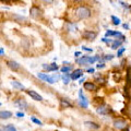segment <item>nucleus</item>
<instances>
[{
	"mask_svg": "<svg viewBox=\"0 0 131 131\" xmlns=\"http://www.w3.org/2000/svg\"><path fill=\"white\" fill-rule=\"evenodd\" d=\"M74 14L78 20H86L92 15V11L86 6H79L74 10Z\"/></svg>",
	"mask_w": 131,
	"mask_h": 131,
	"instance_id": "obj_1",
	"label": "nucleus"
},
{
	"mask_svg": "<svg viewBox=\"0 0 131 131\" xmlns=\"http://www.w3.org/2000/svg\"><path fill=\"white\" fill-rule=\"evenodd\" d=\"M96 60H100V56H94V57L82 56L80 59L75 60V62L79 63L80 66H89V64H93Z\"/></svg>",
	"mask_w": 131,
	"mask_h": 131,
	"instance_id": "obj_2",
	"label": "nucleus"
},
{
	"mask_svg": "<svg viewBox=\"0 0 131 131\" xmlns=\"http://www.w3.org/2000/svg\"><path fill=\"white\" fill-rule=\"evenodd\" d=\"M30 13H31V16H32V18H33V19H35V20L40 19V18H42V15H43L42 10H40L37 6H33V7L31 8Z\"/></svg>",
	"mask_w": 131,
	"mask_h": 131,
	"instance_id": "obj_3",
	"label": "nucleus"
},
{
	"mask_svg": "<svg viewBox=\"0 0 131 131\" xmlns=\"http://www.w3.org/2000/svg\"><path fill=\"white\" fill-rule=\"evenodd\" d=\"M114 127L116 129L119 130H124L127 127V121L125 119H121V118H117V119L114 120Z\"/></svg>",
	"mask_w": 131,
	"mask_h": 131,
	"instance_id": "obj_4",
	"label": "nucleus"
},
{
	"mask_svg": "<svg viewBox=\"0 0 131 131\" xmlns=\"http://www.w3.org/2000/svg\"><path fill=\"white\" fill-rule=\"evenodd\" d=\"M97 36V33L96 32H93V31H84L82 33V37L85 38L86 40H90V42H92L96 38Z\"/></svg>",
	"mask_w": 131,
	"mask_h": 131,
	"instance_id": "obj_5",
	"label": "nucleus"
},
{
	"mask_svg": "<svg viewBox=\"0 0 131 131\" xmlns=\"http://www.w3.org/2000/svg\"><path fill=\"white\" fill-rule=\"evenodd\" d=\"M97 113L101 115H109L113 113V110L108 105H101L100 107L97 108Z\"/></svg>",
	"mask_w": 131,
	"mask_h": 131,
	"instance_id": "obj_6",
	"label": "nucleus"
},
{
	"mask_svg": "<svg viewBox=\"0 0 131 131\" xmlns=\"http://www.w3.org/2000/svg\"><path fill=\"white\" fill-rule=\"evenodd\" d=\"M37 77L39 78L40 80H43L45 82H48L49 84H54L55 82H56L54 79H52V77H49L48 74H45V73H38Z\"/></svg>",
	"mask_w": 131,
	"mask_h": 131,
	"instance_id": "obj_7",
	"label": "nucleus"
},
{
	"mask_svg": "<svg viewBox=\"0 0 131 131\" xmlns=\"http://www.w3.org/2000/svg\"><path fill=\"white\" fill-rule=\"evenodd\" d=\"M15 105L18 106L20 109H27L28 108V105L26 103L25 100H23V98H19V100L15 101Z\"/></svg>",
	"mask_w": 131,
	"mask_h": 131,
	"instance_id": "obj_8",
	"label": "nucleus"
},
{
	"mask_svg": "<svg viewBox=\"0 0 131 131\" xmlns=\"http://www.w3.org/2000/svg\"><path fill=\"white\" fill-rule=\"evenodd\" d=\"M82 75H83V70L82 69H75L70 74V78H71V80H77Z\"/></svg>",
	"mask_w": 131,
	"mask_h": 131,
	"instance_id": "obj_9",
	"label": "nucleus"
},
{
	"mask_svg": "<svg viewBox=\"0 0 131 131\" xmlns=\"http://www.w3.org/2000/svg\"><path fill=\"white\" fill-rule=\"evenodd\" d=\"M26 93H27V95H30V96L33 98V100L38 101V102H42V101H43V97L40 96L38 93H36L35 91H31V90H30V91H27Z\"/></svg>",
	"mask_w": 131,
	"mask_h": 131,
	"instance_id": "obj_10",
	"label": "nucleus"
},
{
	"mask_svg": "<svg viewBox=\"0 0 131 131\" xmlns=\"http://www.w3.org/2000/svg\"><path fill=\"white\" fill-rule=\"evenodd\" d=\"M7 66L11 69V70H13V71H18L20 69V64L18 62H15V61H13V60L7 61Z\"/></svg>",
	"mask_w": 131,
	"mask_h": 131,
	"instance_id": "obj_11",
	"label": "nucleus"
},
{
	"mask_svg": "<svg viewBox=\"0 0 131 131\" xmlns=\"http://www.w3.org/2000/svg\"><path fill=\"white\" fill-rule=\"evenodd\" d=\"M43 69L45 71H57L58 70V66L56 63H51V64H43Z\"/></svg>",
	"mask_w": 131,
	"mask_h": 131,
	"instance_id": "obj_12",
	"label": "nucleus"
},
{
	"mask_svg": "<svg viewBox=\"0 0 131 131\" xmlns=\"http://www.w3.org/2000/svg\"><path fill=\"white\" fill-rule=\"evenodd\" d=\"M66 30H67L68 32H70V33H75L78 31V28H77V25L74 23L68 22V23H66Z\"/></svg>",
	"mask_w": 131,
	"mask_h": 131,
	"instance_id": "obj_13",
	"label": "nucleus"
},
{
	"mask_svg": "<svg viewBox=\"0 0 131 131\" xmlns=\"http://www.w3.org/2000/svg\"><path fill=\"white\" fill-rule=\"evenodd\" d=\"M84 89L89 92H93V91H96V85L92 83V82H85L84 83Z\"/></svg>",
	"mask_w": 131,
	"mask_h": 131,
	"instance_id": "obj_14",
	"label": "nucleus"
},
{
	"mask_svg": "<svg viewBox=\"0 0 131 131\" xmlns=\"http://www.w3.org/2000/svg\"><path fill=\"white\" fill-rule=\"evenodd\" d=\"M12 117V113L8 112V110H2L0 112V119H9Z\"/></svg>",
	"mask_w": 131,
	"mask_h": 131,
	"instance_id": "obj_15",
	"label": "nucleus"
},
{
	"mask_svg": "<svg viewBox=\"0 0 131 131\" xmlns=\"http://www.w3.org/2000/svg\"><path fill=\"white\" fill-rule=\"evenodd\" d=\"M60 106H61V108H71L72 107V104L69 103L68 100L61 98V100H60Z\"/></svg>",
	"mask_w": 131,
	"mask_h": 131,
	"instance_id": "obj_16",
	"label": "nucleus"
},
{
	"mask_svg": "<svg viewBox=\"0 0 131 131\" xmlns=\"http://www.w3.org/2000/svg\"><path fill=\"white\" fill-rule=\"evenodd\" d=\"M85 126L88 127L89 129H92V130H98L100 129V125H97V124H95V122H91V121H86L84 124Z\"/></svg>",
	"mask_w": 131,
	"mask_h": 131,
	"instance_id": "obj_17",
	"label": "nucleus"
},
{
	"mask_svg": "<svg viewBox=\"0 0 131 131\" xmlns=\"http://www.w3.org/2000/svg\"><path fill=\"white\" fill-rule=\"evenodd\" d=\"M12 19H13L15 22H18V23L26 22V18H24V16H21V15H18V14H13V15H12Z\"/></svg>",
	"mask_w": 131,
	"mask_h": 131,
	"instance_id": "obj_18",
	"label": "nucleus"
},
{
	"mask_svg": "<svg viewBox=\"0 0 131 131\" xmlns=\"http://www.w3.org/2000/svg\"><path fill=\"white\" fill-rule=\"evenodd\" d=\"M122 44V40H118V39H115L113 40V43L110 44V47H112V49H118V47H120Z\"/></svg>",
	"mask_w": 131,
	"mask_h": 131,
	"instance_id": "obj_19",
	"label": "nucleus"
},
{
	"mask_svg": "<svg viewBox=\"0 0 131 131\" xmlns=\"http://www.w3.org/2000/svg\"><path fill=\"white\" fill-rule=\"evenodd\" d=\"M11 84H12V86H13L14 89L21 90V91H23V90H24V85L22 83H20V82H18V81H12Z\"/></svg>",
	"mask_w": 131,
	"mask_h": 131,
	"instance_id": "obj_20",
	"label": "nucleus"
},
{
	"mask_svg": "<svg viewBox=\"0 0 131 131\" xmlns=\"http://www.w3.org/2000/svg\"><path fill=\"white\" fill-rule=\"evenodd\" d=\"M70 80H71V78H70V74H69L68 72L66 73V74L62 75V81H63V83H64V84H69Z\"/></svg>",
	"mask_w": 131,
	"mask_h": 131,
	"instance_id": "obj_21",
	"label": "nucleus"
},
{
	"mask_svg": "<svg viewBox=\"0 0 131 131\" xmlns=\"http://www.w3.org/2000/svg\"><path fill=\"white\" fill-rule=\"evenodd\" d=\"M127 82H128V84L131 83V66H129L127 69Z\"/></svg>",
	"mask_w": 131,
	"mask_h": 131,
	"instance_id": "obj_22",
	"label": "nucleus"
},
{
	"mask_svg": "<svg viewBox=\"0 0 131 131\" xmlns=\"http://www.w3.org/2000/svg\"><path fill=\"white\" fill-rule=\"evenodd\" d=\"M112 22H113V24L114 25H119L120 24V19H118L117 16H115V15H112Z\"/></svg>",
	"mask_w": 131,
	"mask_h": 131,
	"instance_id": "obj_23",
	"label": "nucleus"
},
{
	"mask_svg": "<svg viewBox=\"0 0 131 131\" xmlns=\"http://www.w3.org/2000/svg\"><path fill=\"white\" fill-rule=\"evenodd\" d=\"M3 130H9V131H15L16 129H15V127L13 126V125H8V126H6L5 128H3Z\"/></svg>",
	"mask_w": 131,
	"mask_h": 131,
	"instance_id": "obj_24",
	"label": "nucleus"
},
{
	"mask_svg": "<svg viewBox=\"0 0 131 131\" xmlns=\"http://www.w3.org/2000/svg\"><path fill=\"white\" fill-rule=\"evenodd\" d=\"M125 50H126L125 47H120L119 49H118V51H117V57H121V55L125 52Z\"/></svg>",
	"mask_w": 131,
	"mask_h": 131,
	"instance_id": "obj_25",
	"label": "nucleus"
},
{
	"mask_svg": "<svg viewBox=\"0 0 131 131\" xmlns=\"http://www.w3.org/2000/svg\"><path fill=\"white\" fill-rule=\"evenodd\" d=\"M71 69H72V67H62L60 70H61V72H62V73H67V72L70 71Z\"/></svg>",
	"mask_w": 131,
	"mask_h": 131,
	"instance_id": "obj_26",
	"label": "nucleus"
},
{
	"mask_svg": "<svg viewBox=\"0 0 131 131\" xmlns=\"http://www.w3.org/2000/svg\"><path fill=\"white\" fill-rule=\"evenodd\" d=\"M32 121L34 122V124H36V125H38V126H43V122L40 121V120H38V119H36L35 117H32Z\"/></svg>",
	"mask_w": 131,
	"mask_h": 131,
	"instance_id": "obj_27",
	"label": "nucleus"
},
{
	"mask_svg": "<svg viewBox=\"0 0 131 131\" xmlns=\"http://www.w3.org/2000/svg\"><path fill=\"white\" fill-rule=\"evenodd\" d=\"M96 82H97L98 84H105V83H106V80L104 79V78H97Z\"/></svg>",
	"mask_w": 131,
	"mask_h": 131,
	"instance_id": "obj_28",
	"label": "nucleus"
},
{
	"mask_svg": "<svg viewBox=\"0 0 131 131\" xmlns=\"http://www.w3.org/2000/svg\"><path fill=\"white\" fill-rule=\"evenodd\" d=\"M102 40H103V42H104V43H106V44H108V45L113 43V39H108L107 37H105V38H103V39H102Z\"/></svg>",
	"mask_w": 131,
	"mask_h": 131,
	"instance_id": "obj_29",
	"label": "nucleus"
},
{
	"mask_svg": "<svg viewBox=\"0 0 131 131\" xmlns=\"http://www.w3.org/2000/svg\"><path fill=\"white\" fill-rule=\"evenodd\" d=\"M114 58V56L113 55H106L104 58H103V60H112Z\"/></svg>",
	"mask_w": 131,
	"mask_h": 131,
	"instance_id": "obj_30",
	"label": "nucleus"
},
{
	"mask_svg": "<svg viewBox=\"0 0 131 131\" xmlns=\"http://www.w3.org/2000/svg\"><path fill=\"white\" fill-rule=\"evenodd\" d=\"M82 48H83V50H85V51H90V52H92V51H93V49H92V48H89V47H85V46H83Z\"/></svg>",
	"mask_w": 131,
	"mask_h": 131,
	"instance_id": "obj_31",
	"label": "nucleus"
},
{
	"mask_svg": "<svg viewBox=\"0 0 131 131\" xmlns=\"http://www.w3.org/2000/svg\"><path fill=\"white\" fill-rule=\"evenodd\" d=\"M120 3H121V6L124 7V8H127V9H130V6H128L127 3H125V2H122V1H119Z\"/></svg>",
	"mask_w": 131,
	"mask_h": 131,
	"instance_id": "obj_32",
	"label": "nucleus"
},
{
	"mask_svg": "<svg viewBox=\"0 0 131 131\" xmlns=\"http://www.w3.org/2000/svg\"><path fill=\"white\" fill-rule=\"evenodd\" d=\"M104 67H105V64H104V63H101V62L96 66V68H97V69H103Z\"/></svg>",
	"mask_w": 131,
	"mask_h": 131,
	"instance_id": "obj_33",
	"label": "nucleus"
},
{
	"mask_svg": "<svg viewBox=\"0 0 131 131\" xmlns=\"http://www.w3.org/2000/svg\"><path fill=\"white\" fill-rule=\"evenodd\" d=\"M16 116H18L19 118H22V117H24V113L19 112V113H16Z\"/></svg>",
	"mask_w": 131,
	"mask_h": 131,
	"instance_id": "obj_34",
	"label": "nucleus"
},
{
	"mask_svg": "<svg viewBox=\"0 0 131 131\" xmlns=\"http://www.w3.org/2000/svg\"><path fill=\"white\" fill-rule=\"evenodd\" d=\"M43 2H45V3H52L55 1V0H42Z\"/></svg>",
	"mask_w": 131,
	"mask_h": 131,
	"instance_id": "obj_35",
	"label": "nucleus"
},
{
	"mask_svg": "<svg viewBox=\"0 0 131 131\" xmlns=\"http://www.w3.org/2000/svg\"><path fill=\"white\" fill-rule=\"evenodd\" d=\"M94 71H95V70H94L93 68H89V69H88V72H89V73H94Z\"/></svg>",
	"mask_w": 131,
	"mask_h": 131,
	"instance_id": "obj_36",
	"label": "nucleus"
},
{
	"mask_svg": "<svg viewBox=\"0 0 131 131\" xmlns=\"http://www.w3.org/2000/svg\"><path fill=\"white\" fill-rule=\"evenodd\" d=\"M124 28H126V30H129V25H128V24H124Z\"/></svg>",
	"mask_w": 131,
	"mask_h": 131,
	"instance_id": "obj_37",
	"label": "nucleus"
},
{
	"mask_svg": "<svg viewBox=\"0 0 131 131\" xmlns=\"http://www.w3.org/2000/svg\"><path fill=\"white\" fill-rule=\"evenodd\" d=\"M84 81H85V79H84V78H82V79H80V83H83Z\"/></svg>",
	"mask_w": 131,
	"mask_h": 131,
	"instance_id": "obj_38",
	"label": "nucleus"
},
{
	"mask_svg": "<svg viewBox=\"0 0 131 131\" xmlns=\"http://www.w3.org/2000/svg\"><path fill=\"white\" fill-rule=\"evenodd\" d=\"M3 52H5V50H3V49L1 48V49H0V55H2V54H3Z\"/></svg>",
	"mask_w": 131,
	"mask_h": 131,
	"instance_id": "obj_39",
	"label": "nucleus"
},
{
	"mask_svg": "<svg viewBox=\"0 0 131 131\" xmlns=\"http://www.w3.org/2000/svg\"><path fill=\"white\" fill-rule=\"evenodd\" d=\"M74 55H75V56L78 57V56H80V55H81V52H79V51H77V52H75V54H74Z\"/></svg>",
	"mask_w": 131,
	"mask_h": 131,
	"instance_id": "obj_40",
	"label": "nucleus"
},
{
	"mask_svg": "<svg viewBox=\"0 0 131 131\" xmlns=\"http://www.w3.org/2000/svg\"><path fill=\"white\" fill-rule=\"evenodd\" d=\"M1 1H6V2H8V1H10V0H1Z\"/></svg>",
	"mask_w": 131,
	"mask_h": 131,
	"instance_id": "obj_41",
	"label": "nucleus"
},
{
	"mask_svg": "<svg viewBox=\"0 0 131 131\" xmlns=\"http://www.w3.org/2000/svg\"><path fill=\"white\" fill-rule=\"evenodd\" d=\"M74 1H80V0H74Z\"/></svg>",
	"mask_w": 131,
	"mask_h": 131,
	"instance_id": "obj_42",
	"label": "nucleus"
},
{
	"mask_svg": "<svg viewBox=\"0 0 131 131\" xmlns=\"http://www.w3.org/2000/svg\"><path fill=\"white\" fill-rule=\"evenodd\" d=\"M0 106H1V104H0Z\"/></svg>",
	"mask_w": 131,
	"mask_h": 131,
	"instance_id": "obj_43",
	"label": "nucleus"
}]
</instances>
